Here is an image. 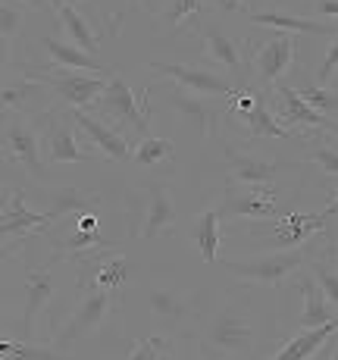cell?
<instances>
[{"label":"cell","instance_id":"6da1fadb","mask_svg":"<svg viewBox=\"0 0 338 360\" xmlns=\"http://www.w3.org/2000/svg\"><path fill=\"white\" fill-rule=\"evenodd\" d=\"M264 342V323L247 292H226L201 329L204 360H257Z\"/></svg>","mask_w":338,"mask_h":360},{"label":"cell","instance_id":"7a4b0ae2","mask_svg":"<svg viewBox=\"0 0 338 360\" xmlns=\"http://www.w3.org/2000/svg\"><path fill=\"white\" fill-rule=\"evenodd\" d=\"M310 263L304 248H292V251H266L247 260H226V273H232L245 285H282L285 279H292L294 273H301Z\"/></svg>","mask_w":338,"mask_h":360},{"label":"cell","instance_id":"3957f363","mask_svg":"<svg viewBox=\"0 0 338 360\" xmlns=\"http://www.w3.org/2000/svg\"><path fill=\"white\" fill-rule=\"evenodd\" d=\"M4 160L6 166H22L32 179L44 182V141L34 126V116L4 113Z\"/></svg>","mask_w":338,"mask_h":360},{"label":"cell","instance_id":"277c9868","mask_svg":"<svg viewBox=\"0 0 338 360\" xmlns=\"http://www.w3.org/2000/svg\"><path fill=\"white\" fill-rule=\"evenodd\" d=\"M47 85L57 91V98L72 110H88L91 103L100 101V94L107 91L110 79L113 75H98V72H82V69H66V66H44V69H34Z\"/></svg>","mask_w":338,"mask_h":360},{"label":"cell","instance_id":"5b68a950","mask_svg":"<svg viewBox=\"0 0 338 360\" xmlns=\"http://www.w3.org/2000/svg\"><path fill=\"white\" fill-rule=\"evenodd\" d=\"M110 310H113V292H107V288H88L85 297H82V301L75 304V310L69 314V320L60 326L53 345H57V348H69V345L79 342V338L94 335V332L107 323Z\"/></svg>","mask_w":338,"mask_h":360},{"label":"cell","instance_id":"8992f818","mask_svg":"<svg viewBox=\"0 0 338 360\" xmlns=\"http://www.w3.org/2000/svg\"><path fill=\"white\" fill-rule=\"evenodd\" d=\"M266 103H270V110L275 116H282L285 120L288 129H310V131H335L338 135V122L329 120V116H323L320 110H313L310 103L301 98L298 88L285 85V82H279V85L270 88V94H264Z\"/></svg>","mask_w":338,"mask_h":360},{"label":"cell","instance_id":"52a82bcc","mask_svg":"<svg viewBox=\"0 0 338 360\" xmlns=\"http://www.w3.org/2000/svg\"><path fill=\"white\" fill-rule=\"evenodd\" d=\"M51 94L53 88L41 79L34 69H22V72H13L6 69V82H4V113H47L51 110Z\"/></svg>","mask_w":338,"mask_h":360},{"label":"cell","instance_id":"ba28073f","mask_svg":"<svg viewBox=\"0 0 338 360\" xmlns=\"http://www.w3.org/2000/svg\"><path fill=\"white\" fill-rule=\"evenodd\" d=\"M150 72L163 75V79L176 82L178 88H188L195 94H204V98H232L238 91L226 75L213 72V69H204V66H195V63H167V60H154L148 63Z\"/></svg>","mask_w":338,"mask_h":360},{"label":"cell","instance_id":"9c48e42d","mask_svg":"<svg viewBox=\"0 0 338 360\" xmlns=\"http://www.w3.org/2000/svg\"><path fill=\"white\" fill-rule=\"evenodd\" d=\"M229 113H235V120L247 129L251 138H285V141H294V138H298L285 122H279L273 116V110H270V103H266L264 94L235 91L229 98Z\"/></svg>","mask_w":338,"mask_h":360},{"label":"cell","instance_id":"30bf717a","mask_svg":"<svg viewBox=\"0 0 338 360\" xmlns=\"http://www.w3.org/2000/svg\"><path fill=\"white\" fill-rule=\"evenodd\" d=\"M150 91L154 88H148V91L141 94V101L132 94V88H129V82L122 79V75H113L107 85V91L100 94L98 107L103 110L107 116H113L119 126H129L135 131H148V120H150Z\"/></svg>","mask_w":338,"mask_h":360},{"label":"cell","instance_id":"8fae6325","mask_svg":"<svg viewBox=\"0 0 338 360\" xmlns=\"http://www.w3.org/2000/svg\"><path fill=\"white\" fill-rule=\"evenodd\" d=\"M223 154H226V163H229L232 182L245 185V188H270L273 179L282 172V163L279 160H270L266 154L238 148V144L223 141Z\"/></svg>","mask_w":338,"mask_h":360},{"label":"cell","instance_id":"7c38bea8","mask_svg":"<svg viewBox=\"0 0 338 360\" xmlns=\"http://www.w3.org/2000/svg\"><path fill=\"white\" fill-rule=\"evenodd\" d=\"M44 226H51V213L29 207L22 188L4 191V248L6 251H13V245H16L19 238L41 232Z\"/></svg>","mask_w":338,"mask_h":360},{"label":"cell","instance_id":"4fadbf2b","mask_svg":"<svg viewBox=\"0 0 338 360\" xmlns=\"http://www.w3.org/2000/svg\"><path fill=\"white\" fill-rule=\"evenodd\" d=\"M298 57V44H294V34H275L266 44L257 47V57H254V79L260 88H273L279 85L288 75V69L294 66Z\"/></svg>","mask_w":338,"mask_h":360},{"label":"cell","instance_id":"5bb4252c","mask_svg":"<svg viewBox=\"0 0 338 360\" xmlns=\"http://www.w3.org/2000/svg\"><path fill=\"white\" fill-rule=\"evenodd\" d=\"M75 122L72 116L63 113H47V126H44V160L47 163H82L88 160V150L79 144L75 138Z\"/></svg>","mask_w":338,"mask_h":360},{"label":"cell","instance_id":"9a60e30c","mask_svg":"<svg viewBox=\"0 0 338 360\" xmlns=\"http://www.w3.org/2000/svg\"><path fill=\"white\" fill-rule=\"evenodd\" d=\"M167 107H172L185 122H191L201 135H216V120H219V107L213 98L195 94L188 88H178L176 82H169L167 91H163Z\"/></svg>","mask_w":338,"mask_h":360},{"label":"cell","instance_id":"2e32d148","mask_svg":"<svg viewBox=\"0 0 338 360\" xmlns=\"http://www.w3.org/2000/svg\"><path fill=\"white\" fill-rule=\"evenodd\" d=\"M141 191L148 198V204H144V223L138 229V238L148 241L157 238V235H169L178 226V204L172 198V191L163 182H150Z\"/></svg>","mask_w":338,"mask_h":360},{"label":"cell","instance_id":"e0dca14e","mask_svg":"<svg viewBox=\"0 0 338 360\" xmlns=\"http://www.w3.org/2000/svg\"><path fill=\"white\" fill-rule=\"evenodd\" d=\"M219 213L223 219H282L285 213L279 210L273 195H257L254 188H245V185H235L232 182L223 195V204H219Z\"/></svg>","mask_w":338,"mask_h":360},{"label":"cell","instance_id":"ac0fdd59","mask_svg":"<svg viewBox=\"0 0 338 360\" xmlns=\"http://www.w3.org/2000/svg\"><path fill=\"white\" fill-rule=\"evenodd\" d=\"M323 229H326L323 213H285L273 229H260L257 235L270 241V251H292V248H304V241Z\"/></svg>","mask_w":338,"mask_h":360},{"label":"cell","instance_id":"d6986e66","mask_svg":"<svg viewBox=\"0 0 338 360\" xmlns=\"http://www.w3.org/2000/svg\"><path fill=\"white\" fill-rule=\"evenodd\" d=\"M57 295V279H53V266H34L25 269V307H22V323H19V342H32L34 323H38L41 310L47 301Z\"/></svg>","mask_w":338,"mask_h":360},{"label":"cell","instance_id":"ffe728a7","mask_svg":"<svg viewBox=\"0 0 338 360\" xmlns=\"http://www.w3.org/2000/svg\"><path fill=\"white\" fill-rule=\"evenodd\" d=\"M254 25L260 29H270V32H279V34H320V38H335L338 29L335 22H323V19H307V16H294V13H285V10H257L251 13Z\"/></svg>","mask_w":338,"mask_h":360},{"label":"cell","instance_id":"44dd1931","mask_svg":"<svg viewBox=\"0 0 338 360\" xmlns=\"http://www.w3.org/2000/svg\"><path fill=\"white\" fill-rule=\"evenodd\" d=\"M69 116H72L75 126H79L88 138H91L94 148L103 150V157H110V160H116V163L132 160V154H129V141L116 129H110L103 120L91 116L88 110H69Z\"/></svg>","mask_w":338,"mask_h":360},{"label":"cell","instance_id":"7402d4cb","mask_svg":"<svg viewBox=\"0 0 338 360\" xmlns=\"http://www.w3.org/2000/svg\"><path fill=\"white\" fill-rule=\"evenodd\" d=\"M298 292H301V301H304V307H301V320H298L301 332L320 329V326H326V323L338 320V307L329 301L326 292L320 288V282H316L310 273L298 276Z\"/></svg>","mask_w":338,"mask_h":360},{"label":"cell","instance_id":"603a6c76","mask_svg":"<svg viewBox=\"0 0 338 360\" xmlns=\"http://www.w3.org/2000/svg\"><path fill=\"white\" fill-rule=\"evenodd\" d=\"M148 304H150V314L160 323H167V326H176V323L188 320V316L195 314V295H191L188 288L160 285L148 295Z\"/></svg>","mask_w":338,"mask_h":360},{"label":"cell","instance_id":"cb8c5ba5","mask_svg":"<svg viewBox=\"0 0 338 360\" xmlns=\"http://www.w3.org/2000/svg\"><path fill=\"white\" fill-rule=\"evenodd\" d=\"M41 44H44L47 57H51V63L57 66H66V69H82V72H98V75H116L113 69H110L103 60H98L94 53L82 51L79 44H69L63 38H41Z\"/></svg>","mask_w":338,"mask_h":360},{"label":"cell","instance_id":"d4e9b609","mask_svg":"<svg viewBox=\"0 0 338 360\" xmlns=\"http://www.w3.org/2000/svg\"><path fill=\"white\" fill-rule=\"evenodd\" d=\"M201 34H204V57L213 66L229 69L232 75H245V53H241V44L235 38L219 32L216 25H204Z\"/></svg>","mask_w":338,"mask_h":360},{"label":"cell","instance_id":"484cf974","mask_svg":"<svg viewBox=\"0 0 338 360\" xmlns=\"http://www.w3.org/2000/svg\"><path fill=\"white\" fill-rule=\"evenodd\" d=\"M44 204H47L44 213H51V223H60L63 217H85V213H94L100 207V198L88 195V191H79V188H57L53 198H47Z\"/></svg>","mask_w":338,"mask_h":360},{"label":"cell","instance_id":"4316f807","mask_svg":"<svg viewBox=\"0 0 338 360\" xmlns=\"http://www.w3.org/2000/svg\"><path fill=\"white\" fill-rule=\"evenodd\" d=\"M335 335H338V320L326 323V326H320V329H304V332H298L279 354H273L270 360H310L323 345L329 342V338H335Z\"/></svg>","mask_w":338,"mask_h":360},{"label":"cell","instance_id":"83f0119b","mask_svg":"<svg viewBox=\"0 0 338 360\" xmlns=\"http://www.w3.org/2000/svg\"><path fill=\"white\" fill-rule=\"evenodd\" d=\"M32 6L22 0H0V38H4V69L13 66V47H16L19 34H22L25 16Z\"/></svg>","mask_w":338,"mask_h":360},{"label":"cell","instance_id":"f1b7e54d","mask_svg":"<svg viewBox=\"0 0 338 360\" xmlns=\"http://www.w3.org/2000/svg\"><path fill=\"white\" fill-rule=\"evenodd\" d=\"M57 13H60V25H63V32L69 34V41H72V44H79L82 51H88V53H94V57H98V53H100V38H98V32L88 25V19L79 13V6L60 4V0H57Z\"/></svg>","mask_w":338,"mask_h":360},{"label":"cell","instance_id":"f546056e","mask_svg":"<svg viewBox=\"0 0 338 360\" xmlns=\"http://www.w3.org/2000/svg\"><path fill=\"white\" fill-rule=\"evenodd\" d=\"M219 219H223V213H219V204L207 207L204 213H197L195 226H191V241H195V248L201 251V257L207 263H216V251H219Z\"/></svg>","mask_w":338,"mask_h":360},{"label":"cell","instance_id":"4dcf8cb0","mask_svg":"<svg viewBox=\"0 0 338 360\" xmlns=\"http://www.w3.org/2000/svg\"><path fill=\"white\" fill-rule=\"evenodd\" d=\"M129 279H132V263L122 257V254H110L107 260L94 266L88 288H107V292H119V288L126 285Z\"/></svg>","mask_w":338,"mask_h":360},{"label":"cell","instance_id":"1f68e13d","mask_svg":"<svg viewBox=\"0 0 338 360\" xmlns=\"http://www.w3.org/2000/svg\"><path fill=\"white\" fill-rule=\"evenodd\" d=\"M107 248H113V241H110L107 235H100L98 229H82V226H75V229L66 232L60 251H63L66 257H88V254L107 251Z\"/></svg>","mask_w":338,"mask_h":360},{"label":"cell","instance_id":"d6a6232c","mask_svg":"<svg viewBox=\"0 0 338 360\" xmlns=\"http://www.w3.org/2000/svg\"><path fill=\"white\" fill-rule=\"evenodd\" d=\"M176 157V144L169 138H160V135H148L138 141V148L132 150V160L138 166H157V163H167Z\"/></svg>","mask_w":338,"mask_h":360},{"label":"cell","instance_id":"836d02e7","mask_svg":"<svg viewBox=\"0 0 338 360\" xmlns=\"http://www.w3.org/2000/svg\"><path fill=\"white\" fill-rule=\"evenodd\" d=\"M204 6H207L204 0H167L160 10V22L167 25L172 34H178L191 16H201Z\"/></svg>","mask_w":338,"mask_h":360},{"label":"cell","instance_id":"e575fe53","mask_svg":"<svg viewBox=\"0 0 338 360\" xmlns=\"http://www.w3.org/2000/svg\"><path fill=\"white\" fill-rule=\"evenodd\" d=\"M307 273L320 282V288L326 292V297L338 307V263L332 257V251H329L326 257H313V260H310L307 263Z\"/></svg>","mask_w":338,"mask_h":360},{"label":"cell","instance_id":"d590c367","mask_svg":"<svg viewBox=\"0 0 338 360\" xmlns=\"http://www.w3.org/2000/svg\"><path fill=\"white\" fill-rule=\"evenodd\" d=\"M0 354L6 360H79V357L60 354V351L38 348V345H32V342H4L0 345Z\"/></svg>","mask_w":338,"mask_h":360},{"label":"cell","instance_id":"8d00e7d4","mask_svg":"<svg viewBox=\"0 0 338 360\" xmlns=\"http://www.w3.org/2000/svg\"><path fill=\"white\" fill-rule=\"evenodd\" d=\"M301 98H304L313 110H320L323 116L338 122V91L335 88H323V85H307L301 88Z\"/></svg>","mask_w":338,"mask_h":360},{"label":"cell","instance_id":"74e56055","mask_svg":"<svg viewBox=\"0 0 338 360\" xmlns=\"http://www.w3.org/2000/svg\"><path fill=\"white\" fill-rule=\"evenodd\" d=\"M304 160H310V163H316L320 166L326 176H332V179H338V148H332L329 141H323V144H313V148L304 154Z\"/></svg>","mask_w":338,"mask_h":360},{"label":"cell","instance_id":"f35d334b","mask_svg":"<svg viewBox=\"0 0 338 360\" xmlns=\"http://www.w3.org/2000/svg\"><path fill=\"white\" fill-rule=\"evenodd\" d=\"M163 351H167V338L163 335H144L135 342L132 354L126 360H163Z\"/></svg>","mask_w":338,"mask_h":360},{"label":"cell","instance_id":"ab89813d","mask_svg":"<svg viewBox=\"0 0 338 360\" xmlns=\"http://www.w3.org/2000/svg\"><path fill=\"white\" fill-rule=\"evenodd\" d=\"M335 72H338V34L332 38V44H329V51H326V57H323L320 69H316V85L329 88V82L335 79Z\"/></svg>","mask_w":338,"mask_h":360},{"label":"cell","instance_id":"60d3db41","mask_svg":"<svg viewBox=\"0 0 338 360\" xmlns=\"http://www.w3.org/2000/svg\"><path fill=\"white\" fill-rule=\"evenodd\" d=\"M313 16L323 22H335L338 19V0H313Z\"/></svg>","mask_w":338,"mask_h":360},{"label":"cell","instance_id":"b9f144b4","mask_svg":"<svg viewBox=\"0 0 338 360\" xmlns=\"http://www.w3.org/2000/svg\"><path fill=\"white\" fill-rule=\"evenodd\" d=\"M223 13H241L245 10V0H213Z\"/></svg>","mask_w":338,"mask_h":360},{"label":"cell","instance_id":"7bdbcfd3","mask_svg":"<svg viewBox=\"0 0 338 360\" xmlns=\"http://www.w3.org/2000/svg\"><path fill=\"white\" fill-rule=\"evenodd\" d=\"M332 348H335V338H329V342L323 345V348L316 351V354L310 357V360H329V357H332Z\"/></svg>","mask_w":338,"mask_h":360},{"label":"cell","instance_id":"ee69618b","mask_svg":"<svg viewBox=\"0 0 338 360\" xmlns=\"http://www.w3.org/2000/svg\"><path fill=\"white\" fill-rule=\"evenodd\" d=\"M323 217H326V223H329L332 217H338V179H335V200L326 207V210H323Z\"/></svg>","mask_w":338,"mask_h":360},{"label":"cell","instance_id":"f6af8a7d","mask_svg":"<svg viewBox=\"0 0 338 360\" xmlns=\"http://www.w3.org/2000/svg\"><path fill=\"white\" fill-rule=\"evenodd\" d=\"M25 6H32V10H47V6L53 4V0H22Z\"/></svg>","mask_w":338,"mask_h":360},{"label":"cell","instance_id":"bcb514c9","mask_svg":"<svg viewBox=\"0 0 338 360\" xmlns=\"http://www.w3.org/2000/svg\"><path fill=\"white\" fill-rule=\"evenodd\" d=\"M126 4H129V10H138V6H141L144 0H126Z\"/></svg>","mask_w":338,"mask_h":360},{"label":"cell","instance_id":"7dc6e473","mask_svg":"<svg viewBox=\"0 0 338 360\" xmlns=\"http://www.w3.org/2000/svg\"><path fill=\"white\" fill-rule=\"evenodd\" d=\"M329 360H338V335H335V348H332V357Z\"/></svg>","mask_w":338,"mask_h":360},{"label":"cell","instance_id":"c3c4849f","mask_svg":"<svg viewBox=\"0 0 338 360\" xmlns=\"http://www.w3.org/2000/svg\"><path fill=\"white\" fill-rule=\"evenodd\" d=\"M60 4H72V6H79V4H82V0H60Z\"/></svg>","mask_w":338,"mask_h":360},{"label":"cell","instance_id":"681fc988","mask_svg":"<svg viewBox=\"0 0 338 360\" xmlns=\"http://www.w3.org/2000/svg\"><path fill=\"white\" fill-rule=\"evenodd\" d=\"M332 257H335V263H338V245H332Z\"/></svg>","mask_w":338,"mask_h":360},{"label":"cell","instance_id":"f907efd6","mask_svg":"<svg viewBox=\"0 0 338 360\" xmlns=\"http://www.w3.org/2000/svg\"><path fill=\"white\" fill-rule=\"evenodd\" d=\"M254 4H260V0H254Z\"/></svg>","mask_w":338,"mask_h":360}]
</instances>
